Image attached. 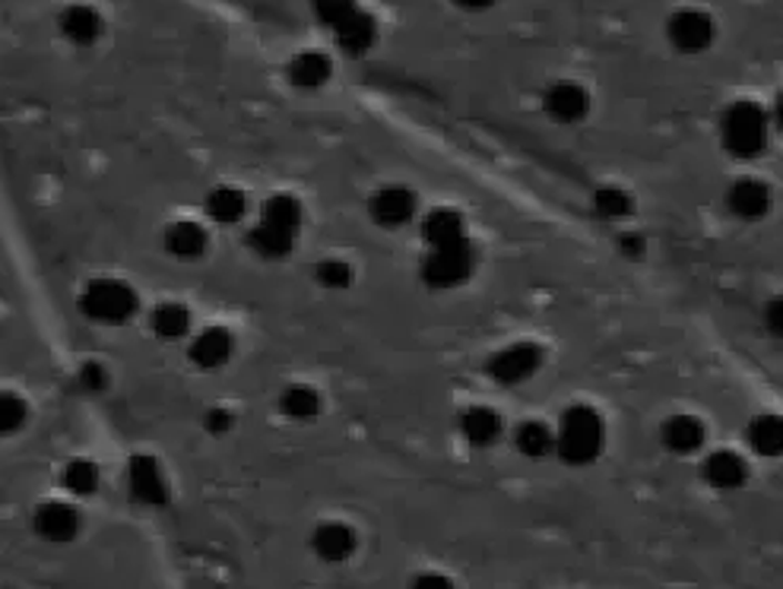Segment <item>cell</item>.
I'll use <instances>...</instances> for the list:
<instances>
[{"instance_id": "obj_5", "label": "cell", "mask_w": 783, "mask_h": 589, "mask_svg": "<svg viewBox=\"0 0 783 589\" xmlns=\"http://www.w3.org/2000/svg\"><path fill=\"white\" fill-rule=\"evenodd\" d=\"M726 206H730L733 216L755 222V219H761L771 210V187L764 181H759V177H742V181H736L730 187Z\"/></svg>"}, {"instance_id": "obj_8", "label": "cell", "mask_w": 783, "mask_h": 589, "mask_svg": "<svg viewBox=\"0 0 783 589\" xmlns=\"http://www.w3.org/2000/svg\"><path fill=\"white\" fill-rule=\"evenodd\" d=\"M515 447L523 454V457H530V459L546 457V454H552V450H556V428H549V425H546V422H539V418H527V422H520V425H517Z\"/></svg>"}, {"instance_id": "obj_12", "label": "cell", "mask_w": 783, "mask_h": 589, "mask_svg": "<svg viewBox=\"0 0 783 589\" xmlns=\"http://www.w3.org/2000/svg\"><path fill=\"white\" fill-rule=\"evenodd\" d=\"M764 327L771 329L777 339H783V295H777L771 305L764 307Z\"/></svg>"}, {"instance_id": "obj_1", "label": "cell", "mask_w": 783, "mask_h": 589, "mask_svg": "<svg viewBox=\"0 0 783 589\" xmlns=\"http://www.w3.org/2000/svg\"><path fill=\"white\" fill-rule=\"evenodd\" d=\"M606 440L603 418L590 406H571L565 409L556 425V454L571 466H587L600 457Z\"/></svg>"}, {"instance_id": "obj_10", "label": "cell", "mask_w": 783, "mask_h": 589, "mask_svg": "<svg viewBox=\"0 0 783 589\" xmlns=\"http://www.w3.org/2000/svg\"><path fill=\"white\" fill-rule=\"evenodd\" d=\"M597 213L603 219H626L628 213H631V196L626 194V191H619V187H603V191H597Z\"/></svg>"}, {"instance_id": "obj_11", "label": "cell", "mask_w": 783, "mask_h": 589, "mask_svg": "<svg viewBox=\"0 0 783 589\" xmlns=\"http://www.w3.org/2000/svg\"><path fill=\"white\" fill-rule=\"evenodd\" d=\"M409 589H454V583H450V577L438 573V570H426L409 580Z\"/></svg>"}, {"instance_id": "obj_7", "label": "cell", "mask_w": 783, "mask_h": 589, "mask_svg": "<svg viewBox=\"0 0 783 589\" xmlns=\"http://www.w3.org/2000/svg\"><path fill=\"white\" fill-rule=\"evenodd\" d=\"M704 479L711 481L720 491H733L742 481L749 479V466L745 459L733 450H716L704 459Z\"/></svg>"}, {"instance_id": "obj_13", "label": "cell", "mask_w": 783, "mask_h": 589, "mask_svg": "<svg viewBox=\"0 0 783 589\" xmlns=\"http://www.w3.org/2000/svg\"><path fill=\"white\" fill-rule=\"evenodd\" d=\"M771 121L777 124V131L783 133V92H777V99H774V109H771Z\"/></svg>"}, {"instance_id": "obj_6", "label": "cell", "mask_w": 783, "mask_h": 589, "mask_svg": "<svg viewBox=\"0 0 783 589\" xmlns=\"http://www.w3.org/2000/svg\"><path fill=\"white\" fill-rule=\"evenodd\" d=\"M660 437H663V444H667V450H670V454L689 457V454H694V450H701V444H704L708 431H704V425H701L694 415H672V418H667V425H663Z\"/></svg>"}, {"instance_id": "obj_3", "label": "cell", "mask_w": 783, "mask_h": 589, "mask_svg": "<svg viewBox=\"0 0 783 589\" xmlns=\"http://www.w3.org/2000/svg\"><path fill=\"white\" fill-rule=\"evenodd\" d=\"M714 20L704 10H675L667 22V39L682 54H701L714 44Z\"/></svg>"}, {"instance_id": "obj_2", "label": "cell", "mask_w": 783, "mask_h": 589, "mask_svg": "<svg viewBox=\"0 0 783 589\" xmlns=\"http://www.w3.org/2000/svg\"><path fill=\"white\" fill-rule=\"evenodd\" d=\"M771 114L755 102H733L720 118V140L736 159H755L767 146Z\"/></svg>"}, {"instance_id": "obj_4", "label": "cell", "mask_w": 783, "mask_h": 589, "mask_svg": "<svg viewBox=\"0 0 783 589\" xmlns=\"http://www.w3.org/2000/svg\"><path fill=\"white\" fill-rule=\"evenodd\" d=\"M542 109L559 124H578L590 111V92L581 83L561 80V83H552L542 92Z\"/></svg>"}, {"instance_id": "obj_9", "label": "cell", "mask_w": 783, "mask_h": 589, "mask_svg": "<svg viewBox=\"0 0 783 589\" xmlns=\"http://www.w3.org/2000/svg\"><path fill=\"white\" fill-rule=\"evenodd\" d=\"M749 444L761 457H781L783 454V418L781 415H759L749 425Z\"/></svg>"}]
</instances>
